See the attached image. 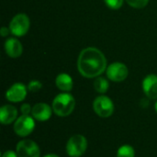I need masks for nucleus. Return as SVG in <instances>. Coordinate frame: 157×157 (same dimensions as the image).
<instances>
[{"mask_svg":"<svg viewBox=\"0 0 157 157\" xmlns=\"http://www.w3.org/2000/svg\"><path fill=\"white\" fill-rule=\"evenodd\" d=\"M77 69L84 77H98L107 70V59L98 49L94 47L86 48L78 56Z\"/></svg>","mask_w":157,"mask_h":157,"instance_id":"nucleus-1","label":"nucleus"},{"mask_svg":"<svg viewBox=\"0 0 157 157\" xmlns=\"http://www.w3.org/2000/svg\"><path fill=\"white\" fill-rule=\"evenodd\" d=\"M75 98L69 93H62L57 95L52 101V110L60 117L69 116L75 109Z\"/></svg>","mask_w":157,"mask_h":157,"instance_id":"nucleus-2","label":"nucleus"},{"mask_svg":"<svg viewBox=\"0 0 157 157\" xmlns=\"http://www.w3.org/2000/svg\"><path fill=\"white\" fill-rule=\"evenodd\" d=\"M29 26L30 20L29 17L24 13H19L11 19L9 24V29L14 36L21 37L29 31Z\"/></svg>","mask_w":157,"mask_h":157,"instance_id":"nucleus-3","label":"nucleus"},{"mask_svg":"<svg viewBox=\"0 0 157 157\" xmlns=\"http://www.w3.org/2000/svg\"><path fill=\"white\" fill-rule=\"evenodd\" d=\"M87 148V141L86 139L80 134H76L72 136L67 144H66V152L68 155L71 157H79L86 152Z\"/></svg>","mask_w":157,"mask_h":157,"instance_id":"nucleus-4","label":"nucleus"},{"mask_svg":"<svg viewBox=\"0 0 157 157\" xmlns=\"http://www.w3.org/2000/svg\"><path fill=\"white\" fill-rule=\"evenodd\" d=\"M93 109L99 117L108 118L114 112V104L107 96H99L93 102Z\"/></svg>","mask_w":157,"mask_h":157,"instance_id":"nucleus-5","label":"nucleus"},{"mask_svg":"<svg viewBox=\"0 0 157 157\" xmlns=\"http://www.w3.org/2000/svg\"><path fill=\"white\" fill-rule=\"evenodd\" d=\"M35 128V121L29 115H21L14 124V132L20 137L29 135Z\"/></svg>","mask_w":157,"mask_h":157,"instance_id":"nucleus-6","label":"nucleus"},{"mask_svg":"<svg viewBox=\"0 0 157 157\" xmlns=\"http://www.w3.org/2000/svg\"><path fill=\"white\" fill-rule=\"evenodd\" d=\"M18 157H40V151L38 144L31 140H22L17 145Z\"/></svg>","mask_w":157,"mask_h":157,"instance_id":"nucleus-7","label":"nucleus"},{"mask_svg":"<svg viewBox=\"0 0 157 157\" xmlns=\"http://www.w3.org/2000/svg\"><path fill=\"white\" fill-rule=\"evenodd\" d=\"M107 76L113 82L124 81L129 74L127 66L122 63H113L107 67Z\"/></svg>","mask_w":157,"mask_h":157,"instance_id":"nucleus-8","label":"nucleus"},{"mask_svg":"<svg viewBox=\"0 0 157 157\" xmlns=\"http://www.w3.org/2000/svg\"><path fill=\"white\" fill-rule=\"evenodd\" d=\"M27 89L23 84L16 83L11 86L6 93V98L10 102H20L25 99L27 96Z\"/></svg>","mask_w":157,"mask_h":157,"instance_id":"nucleus-9","label":"nucleus"},{"mask_svg":"<svg viewBox=\"0 0 157 157\" xmlns=\"http://www.w3.org/2000/svg\"><path fill=\"white\" fill-rule=\"evenodd\" d=\"M143 89L144 94L150 99L157 98V75H149L143 81Z\"/></svg>","mask_w":157,"mask_h":157,"instance_id":"nucleus-10","label":"nucleus"},{"mask_svg":"<svg viewBox=\"0 0 157 157\" xmlns=\"http://www.w3.org/2000/svg\"><path fill=\"white\" fill-rule=\"evenodd\" d=\"M31 114L39 121H46L52 116V109L46 103H38L32 108Z\"/></svg>","mask_w":157,"mask_h":157,"instance_id":"nucleus-11","label":"nucleus"},{"mask_svg":"<svg viewBox=\"0 0 157 157\" xmlns=\"http://www.w3.org/2000/svg\"><path fill=\"white\" fill-rule=\"evenodd\" d=\"M6 53L11 58H17L23 52V47L20 41L16 38H9L5 42Z\"/></svg>","mask_w":157,"mask_h":157,"instance_id":"nucleus-12","label":"nucleus"},{"mask_svg":"<svg viewBox=\"0 0 157 157\" xmlns=\"http://www.w3.org/2000/svg\"><path fill=\"white\" fill-rule=\"evenodd\" d=\"M17 117V110L12 105H5L0 109V121L7 125L12 123Z\"/></svg>","mask_w":157,"mask_h":157,"instance_id":"nucleus-13","label":"nucleus"},{"mask_svg":"<svg viewBox=\"0 0 157 157\" xmlns=\"http://www.w3.org/2000/svg\"><path fill=\"white\" fill-rule=\"evenodd\" d=\"M55 84H56V86L63 92L71 91L74 86L72 77L69 75L64 74V73H62L57 75L55 79Z\"/></svg>","mask_w":157,"mask_h":157,"instance_id":"nucleus-14","label":"nucleus"},{"mask_svg":"<svg viewBox=\"0 0 157 157\" xmlns=\"http://www.w3.org/2000/svg\"><path fill=\"white\" fill-rule=\"evenodd\" d=\"M109 86V81L104 77H98L94 82V88L97 92L100 94H104L108 91Z\"/></svg>","mask_w":157,"mask_h":157,"instance_id":"nucleus-15","label":"nucleus"},{"mask_svg":"<svg viewBox=\"0 0 157 157\" xmlns=\"http://www.w3.org/2000/svg\"><path fill=\"white\" fill-rule=\"evenodd\" d=\"M135 156V152L133 147L131 145H122L119 148L117 157H134Z\"/></svg>","mask_w":157,"mask_h":157,"instance_id":"nucleus-16","label":"nucleus"},{"mask_svg":"<svg viewBox=\"0 0 157 157\" xmlns=\"http://www.w3.org/2000/svg\"><path fill=\"white\" fill-rule=\"evenodd\" d=\"M126 2L134 8H144L148 5L149 0H126Z\"/></svg>","mask_w":157,"mask_h":157,"instance_id":"nucleus-17","label":"nucleus"},{"mask_svg":"<svg viewBox=\"0 0 157 157\" xmlns=\"http://www.w3.org/2000/svg\"><path fill=\"white\" fill-rule=\"evenodd\" d=\"M104 2L108 7L116 10V9H120L122 6L124 0H104Z\"/></svg>","mask_w":157,"mask_h":157,"instance_id":"nucleus-18","label":"nucleus"},{"mask_svg":"<svg viewBox=\"0 0 157 157\" xmlns=\"http://www.w3.org/2000/svg\"><path fill=\"white\" fill-rule=\"evenodd\" d=\"M41 87H42V84L38 80H32L28 85V89L30 92H38L41 89Z\"/></svg>","mask_w":157,"mask_h":157,"instance_id":"nucleus-19","label":"nucleus"},{"mask_svg":"<svg viewBox=\"0 0 157 157\" xmlns=\"http://www.w3.org/2000/svg\"><path fill=\"white\" fill-rule=\"evenodd\" d=\"M31 110H32V109L29 104H23L20 107V111H21L22 115H29L31 112Z\"/></svg>","mask_w":157,"mask_h":157,"instance_id":"nucleus-20","label":"nucleus"},{"mask_svg":"<svg viewBox=\"0 0 157 157\" xmlns=\"http://www.w3.org/2000/svg\"><path fill=\"white\" fill-rule=\"evenodd\" d=\"M2 157H18V156H17V153H15V152H13V151L9 150V151L5 152V153L3 154Z\"/></svg>","mask_w":157,"mask_h":157,"instance_id":"nucleus-21","label":"nucleus"},{"mask_svg":"<svg viewBox=\"0 0 157 157\" xmlns=\"http://www.w3.org/2000/svg\"><path fill=\"white\" fill-rule=\"evenodd\" d=\"M9 31H10L9 29H7V28H6V27H3V28L0 29V34H1L2 37H6V36L8 35Z\"/></svg>","mask_w":157,"mask_h":157,"instance_id":"nucleus-22","label":"nucleus"},{"mask_svg":"<svg viewBox=\"0 0 157 157\" xmlns=\"http://www.w3.org/2000/svg\"><path fill=\"white\" fill-rule=\"evenodd\" d=\"M43 157H59L58 155H54V154H49V155H45V156Z\"/></svg>","mask_w":157,"mask_h":157,"instance_id":"nucleus-23","label":"nucleus"},{"mask_svg":"<svg viewBox=\"0 0 157 157\" xmlns=\"http://www.w3.org/2000/svg\"><path fill=\"white\" fill-rule=\"evenodd\" d=\"M155 110H156V112H157V101H156V103H155Z\"/></svg>","mask_w":157,"mask_h":157,"instance_id":"nucleus-24","label":"nucleus"}]
</instances>
